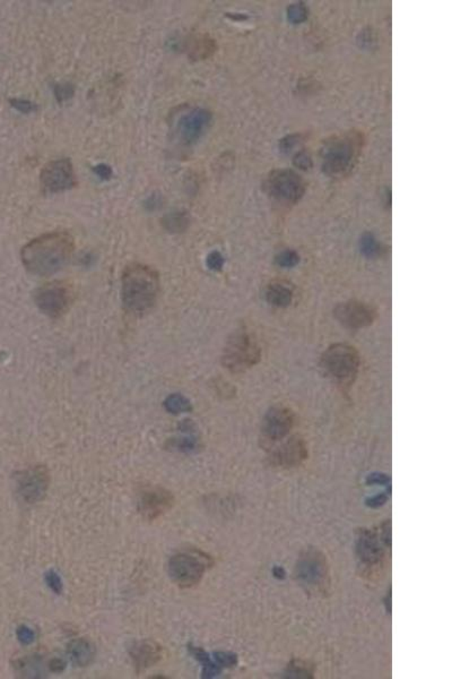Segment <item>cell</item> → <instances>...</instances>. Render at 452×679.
Segmentation results:
<instances>
[{
  "mask_svg": "<svg viewBox=\"0 0 452 679\" xmlns=\"http://www.w3.org/2000/svg\"><path fill=\"white\" fill-rule=\"evenodd\" d=\"M75 241L68 232L58 231L35 238L23 247L22 262L31 275L49 277L67 265Z\"/></svg>",
  "mask_w": 452,
  "mask_h": 679,
  "instance_id": "cell-1",
  "label": "cell"
},
{
  "mask_svg": "<svg viewBox=\"0 0 452 679\" xmlns=\"http://www.w3.org/2000/svg\"><path fill=\"white\" fill-rule=\"evenodd\" d=\"M160 293V275L154 268L134 263L122 275V297L126 311L143 315L156 304Z\"/></svg>",
  "mask_w": 452,
  "mask_h": 679,
  "instance_id": "cell-2",
  "label": "cell"
},
{
  "mask_svg": "<svg viewBox=\"0 0 452 679\" xmlns=\"http://www.w3.org/2000/svg\"><path fill=\"white\" fill-rule=\"evenodd\" d=\"M320 367L330 381L340 386H349L358 376L360 356L355 347L351 345H331L322 354Z\"/></svg>",
  "mask_w": 452,
  "mask_h": 679,
  "instance_id": "cell-3",
  "label": "cell"
},
{
  "mask_svg": "<svg viewBox=\"0 0 452 679\" xmlns=\"http://www.w3.org/2000/svg\"><path fill=\"white\" fill-rule=\"evenodd\" d=\"M212 565L214 561L210 555L198 549H187L170 558L167 571L176 585L188 589L197 585Z\"/></svg>",
  "mask_w": 452,
  "mask_h": 679,
  "instance_id": "cell-4",
  "label": "cell"
},
{
  "mask_svg": "<svg viewBox=\"0 0 452 679\" xmlns=\"http://www.w3.org/2000/svg\"><path fill=\"white\" fill-rule=\"evenodd\" d=\"M361 149V138L356 134L337 136L322 147V170L329 176H342L352 169Z\"/></svg>",
  "mask_w": 452,
  "mask_h": 679,
  "instance_id": "cell-5",
  "label": "cell"
},
{
  "mask_svg": "<svg viewBox=\"0 0 452 679\" xmlns=\"http://www.w3.org/2000/svg\"><path fill=\"white\" fill-rule=\"evenodd\" d=\"M295 579L308 592H326L329 585V567L325 554L315 547L304 549L295 565Z\"/></svg>",
  "mask_w": 452,
  "mask_h": 679,
  "instance_id": "cell-6",
  "label": "cell"
},
{
  "mask_svg": "<svg viewBox=\"0 0 452 679\" xmlns=\"http://www.w3.org/2000/svg\"><path fill=\"white\" fill-rule=\"evenodd\" d=\"M260 360V349L249 333L239 329L230 336L221 356V363L232 373L244 372Z\"/></svg>",
  "mask_w": 452,
  "mask_h": 679,
  "instance_id": "cell-7",
  "label": "cell"
},
{
  "mask_svg": "<svg viewBox=\"0 0 452 679\" xmlns=\"http://www.w3.org/2000/svg\"><path fill=\"white\" fill-rule=\"evenodd\" d=\"M265 192L270 197L285 204H295L303 197L305 183L293 170H274L264 183Z\"/></svg>",
  "mask_w": 452,
  "mask_h": 679,
  "instance_id": "cell-8",
  "label": "cell"
},
{
  "mask_svg": "<svg viewBox=\"0 0 452 679\" xmlns=\"http://www.w3.org/2000/svg\"><path fill=\"white\" fill-rule=\"evenodd\" d=\"M73 290L62 281H53L41 286L34 293V302L43 314L58 318L69 309Z\"/></svg>",
  "mask_w": 452,
  "mask_h": 679,
  "instance_id": "cell-9",
  "label": "cell"
},
{
  "mask_svg": "<svg viewBox=\"0 0 452 679\" xmlns=\"http://www.w3.org/2000/svg\"><path fill=\"white\" fill-rule=\"evenodd\" d=\"M50 482L48 468L42 464L28 466L15 475L16 491L28 504L41 502L48 493Z\"/></svg>",
  "mask_w": 452,
  "mask_h": 679,
  "instance_id": "cell-10",
  "label": "cell"
},
{
  "mask_svg": "<svg viewBox=\"0 0 452 679\" xmlns=\"http://www.w3.org/2000/svg\"><path fill=\"white\" fill-rule=\"evenodd\" d=\"M174 493L161 486H145L137 495V509L147 521H154L174 507Z\"/></svg>",
  "mask_w": 452,
  "mask_h": 679,
  "instance_id": "cell-11",
  "label": "cell"
},
{
  "mask_svg": "<svg viewBox=\"0 0 452 679\" xmlns=\"http://www.w3.org/2000/svg\"><path fill=\"white\" fill-rule=\"evenodd\" d=\"M76 183L73 165L68 158L49 162L41 172V186L48 194H57L73 188Z\"/></svg>",
  "mask_w": 452,
  "mask_h": 679,
  "instance_id": "cell-12",
  "label": "cell"
},
{
  "mask_svg": "<svg viewBox=\"0 0 452 679\" xmlns=\"http://www.w3.org/2000/svg\"><path fill=\"white\" fill-rule=\"evenodd\" d=\"M212 113L206 109H192L180 117L176 134L181 143L192 145L205 134L212 122Z\"/></svg>",
  "mask_w": 452,
  "mask_h": 679,
  "instance_id": "cell-13",
  "label": "cell"
},
{
  "mask_svg": "<svg viewBox=\"0 0 452 679\" xmlns=\"http://www.w3.org/2000/svg\"><path fill=\"white\" fill-rule=\"evenodd\" d=\"M294 426V416L289 409L274 407L265 416L262 421V436L269 442L285 439Z\"/></svg>",
  "mask_w": 452,
  "mask_h": 679,
  "instance_id": "cell-14",
  "label": "cell"
},
{
  "mask_svg": "<svg viewBox=\"0 0 452 679\" xmlns=\"http://www.w3.org/2000/svg\"><path fill=\"white\" fill-rule=\"evenodd\" d=\"M385 540L381 531L361 529L356 537V554L360 561L367 566L379 564L385 555Z\"/></svg>",
  "mask_w": 452,
  "mask_h": 679,
  "instance_id": "cell-15",
  "label": "cell"
},
{
  "mask_svg": "<svg viewBox=\"0 0 452 679\" xmlns=\"http://www.w3.org/2000/svg\"><path fill=\"white\" fill-rule=\"evenodd\" d=\"M335 317L349 329H358L374 323L376 311L363 302H346L335 308Z\"/></svg>",
  "mask_w": 452,
  "mask_h": 679,
  "instance_id": "cell-16",
  "label": "cell"
},
{
  "mask_svg": "<svg viewBox=\"0 0 452 679\" xmlns=\"http://www.w3.org/2000/svg\"><path fill=\"white\" fill-rule=\"evenodd\" d=\"M308 457L307 445L298 437H293L271 453L270 460L277 466L293 468Z\"/></svg>",
  "mask_w": 452,
  "mask_h": 679,
  "instance_id": "cell-17",
  "label": "cell"
},
{
  "mask_svg": "<svg viewBox=\"0 0 452 679\" xmlns=\"http://www.w3.org/2000/svg\"><path fill=\"white\" fill-rule=\"evenodd\" d=\"M129 653L137 673H140L161 661L163 648L154 641H140L131 646Z\"/></svg>",
  "mask_w": 452,
  "mask_h": 679,
  "instance_id": "cell-18",
  "label": "cell"
},
{
  "mask_svg": "<svg viewBox=\"0 0 452 679\" xmlns=\"http://www.w3.org/2000/svg\"><path fill=\"white\" fill-rule=\"evenodd\" d=\"M68 655L78 667H86L94 660L95 648L86 639H77L68 644Z\"/></svg>",
  "mask_w": 452,
  "mask_h": 679,
  "instance_id": "cell-19",
  "label": "cell"
},
{
  "mask_svg": "<svg viewBox=\"0 0 452 679\" xmlns=\"http://www.w3.org/2000/svg\"><path fill=\"white\" fill-rule=\"evenodd\" d=\"M266 298L270 305L287 307L293 299V291L284 284H274L268 286Z\"/></svg>",
  "mask_w": 452,
  "mask_h": 679,
  "instance_id": "cell-20",
  "label": "cell"
},
{
  "mask_svg": "<svg viewBox=\"0 0 452 679\" xmlns=\"http://www.w3.org/2000/svg\"><path fill=\"white\" fill-rule=\"evenodd\" d=\"M14 667L17 670V673H21L22 676L31 677V678L41 676V671H40L41 660H40L39 657H35V655L19 659V660L16 661Z\"/></svg>",
  "mask_w": 452,
  "mask_h": 679,
  "instance_id": "cell-21",
  "label": "cell"
},
{
  "mask_svg": "<svg viewBox=\"0 0 452 679\" xmlns=\"http://www.w3.org/2000/svg\"><path fill=\"white\" fill-rule=\"evenodd\" d=\"M164 409L171 414H185L192 410V404L183 394H171L164 401Z\"/></svg>",
  "mask_w": 452,
  "mask_h": 679,
  "instance_id": "cell-22",
  "label": "cell"
},
{
  "mask_svg": "<svg viewBox=\"0 0 452 679\" xmlns=\"http://www.w3.org/2000/svg\"><path fill=\"white\" fill-rule=\"evenodd\" d=\"M201 444L196 434H185L183 437L172 439L169 441V448L181 452V453H194L197 451Z\"/></svg>",
  "mask_w": 452,
  "mask_h": 679,
  "instance_id": "cell-23",
  "label": "cell"
},
{
  "mask_svg": "<svg viewBox=\"0 0 452 679\" xmlns=\"http://www.w3.org/2000/svg\"><path fill=\"white\" fill-rule=\"evenodd\" d=\"M188 215L183 212H174V213L167 214L162 220V224H163L165 230L174 232V234L185 231L188 227Z\"/></svg>",
  "mask_w": 452,
  "mask_h": 679,
  "instance_id": "cell-24",
  "label": "cell"
},
{
  "mask_svg": "<svg viewBox=\"0 0 452 679\" xmlns=\"http://www.w3.org/2000/svg\"><path fill=\"white\" fill-rule=\"evenodd\" d=\"M360 248H361L362 254L369 259H376V257L381 256L383 250H385L381 244L378 243L376 237L369 232L362 236L361 240H360Z\"/></svg>",
  "mask_w": 452,
  "mask_h": 679,
  "instance_id": "cell-25",
  "label": "cell"
},
{
  "mask_svg": "<svg viewBox=\"0 0 452 679\" xmlns=\"http://www.w3.org/2000/svg\"><path fill=\"white\" fill-rule=\"evenodd\" d=\"M313 670L307 662L302 660H293L286 669L287 678H312Z\"/></svg>",
  "mask_w": 452,
  "mask_h": 679,
  "instance_id": "cell-26",
  "label": "cell"
},
{
  "mask_svg": "<svg viewBox=\"0 0 452 679\" xmlns=\"http://www.w3.org/2000/svg\"><path fill=\"white\" fill-rule=\"evenodd\" d=\"M309 10L303 3H293L287 8V19L292 24H301L307 21Z\"/></svg>",
  "mask_w": 452,
  "mask_h": 679,
  "instance_id": "cell-27",
  "label": "cell"
},
{
  "mask_svg": "<svg viewBox=\"0 0 452 679\" xmlns=\"http://www.w3.org/2000/svg\"><path fill=\"white\" fill-rule=\"evenodd\" d=\"M275 262L281 268H294L300 263V256L294 250H284L277 255Z\"/></svg>",
  "mask_w": 452,
  "mask_h": 679,
  "instance_id": "cell-28",
  "label": "cell"
},
{
  "mask_svg": "<svg viewBox=\"0 0 452 679\" xmlns=\"http://www.w3.org/2000/svg\"><path fill=\"white\" fill-rule=\"evenodd\" d=\"M212 657L216 664L223 669L234 667L237 664V655L232 652L216 651L212 653Z\"/></svg>",
  "mask_w": 452,
  "mask_h": 679,
  "instance_id": "cell-29",
  "label": "cell"
},
{
  "mask_svg": "<svg viewBox=\"0 0 452 679\" xmlns=\"http://www.w3.org/2000/svg\"><path fill=\"white\" fill-rule=\"evenodd\" d=\"M212 51V42L210 40H199L194 43V48L192 49V55L194 58H205L210 56V52Z\"/></svg>",
  "mask_w": 452,
  "mask_h": 679,
  "instance_id": "cell-30",
  "label": "cell"
},
{
  "mask_svg": "<svg viewBox=\"0 0 452 679\" xmlns=\"http://www.w3.org/2000/svg\"><path fill=\"white\" fill-rule=\"evenodd\" d=\"M301 140H302V135L300 134H292L287 135L285 138H282L279 140L278 149L281 153H284V154H287V153L291 152L292 149H294L296 145L301 143Z\"/></svg>",
  "mask_w": 452,
  "mask_h": 679,
  "instance_id": "cell-31",
  "label": "cell"
},
{
  "mask_svg": "<svg viewBox=\"0 0 452 679\" xmlns=\"http://www.w3.org/2000/svg\"><path fill=\"white\" fill-rule=\"evenodd\" d=\"M44 580H46L49 588L51 589L55 594H60L62 592L64 584H62V580H61L58 573L55 572V571H49L44 575Z\"/></svg>",
  "mask_w": 452,
  "mask_h": 679,
  "instance_id": "cell-32",
  "label": "cell"
},
{
  "mask_svg": "<svg viewBox=\"0 0 452 679\" xmlns=\"http://www.w3.org/2000/svg\"><path fill=\"white\" fill-rule=\"evenodd\" d=\"M390 493H392V489H388L385 493H378V495H374V496L369 497V498L365 500V505L367 507H370V509H379L381 506L385 505V502H388Z\"/></svg>",
  "mask_w": 452,
  "mask_h": 679,
  "instance_id": "cell-33",
  "label": "cell"
},
{
  "mask_svg": "<svg viewBox=\"0 0 452 679\" xmlns=\"http://www.w3.org/2000/svg\"><path fill=\"white\" fill-rule=\"evenodd\" d=\"M293 163L295 167H300L301 170H310L313 167L312 158L307 151H300L296 153L293 158Z\"/></svg>",
  "mask_w": 452,
  "mask_h": 679,
  "instance_id": "cell-34",
  "label": "cell"
},
{
  "mask_svg": "<svg viewBox=\"0 0 452 679\" xmlns=\"http://www.w3.org/2000/svg\"><path fill=\"white\" fill-rule=\"evenodd\" d=\"M392 484V478H390V475H385V473H371V475L367 477V484H369V486L378 484V486L392 487V484Z\"/></svg>",
  "mask_w": 452,
  "mask_h": 679,
  "instance_id": "cell-35",
  "label": "cell"
},
{
  "mask_svg": "<svg viewBox=\"0 0 452 679\" xmlns=\"http://www.w3.org/2000/svg\"><path fill=\"white\" fill-rule=\"evenodd\" d=\"M224 257H223V255L219 252H212L207 256L206 264L212 271H221L223 266H224Z\"/></svg>",
  "mask_w": 452,
  "mask_h": 679,
  "instance_id": "cell-36",
  "label": "cell"
},
{
  "mask_svg": "<svg viewBox=\"0 0 452 679\" xmlns=\"http://www.w3.org/2000/svg\"><path fill=\"white\" fill-rule=\"evenodd\" d=\"M16 634H17V639H19V642L24 646H28L35 640V633L28 626H19Z\"/></svg>",
  "mask_w": 452,
  "mask_h": 679,
  "instance_id": "cell-37",
  "label": "cell"
},
{
  "mask_svg": "<svg viewBox=\"0 0 452 679\" xmlns=\"http://www.w3.org/2000/svg\"><path fill=\"white\" fill-rule=\"evenodd\" d=\"M10 104L12 107L15 108L16 110H19V113H30L35 110V104H32L31 101L24 100V99H12L10 100Z\"/></svg>",
  "mask_w": 452,
  "mask_h": 679,
  "instance_id": "cell-38",
  "label": "cell"
},
{
  "mask_svg": "<svg viewBox=\"0 0 452 679\" xmlns=\"http://www.w3.org/2000/svg\"><path fill=\"white\" fill-rule=\"evenodd\" d=\"M93 170H94L95 174H97V176L101 178V179L108 180L112 177V169H111V167H110L108 165L101 163V165H97Z\"/></svg>",
  "mask_w": 452,
  "mask_h": 679,
  "instance_id": "cell-39",
  "label": "cell"
},
{
  "mask_svg": "<svg viewBox=\"0 0 452 679\" xmlns=\"http://www.w3.org/2000/svg\"><path fill=\"white\" fill-rule=\"evenodd\" d=\"M74 93V90L72 86L68 85H60L56 88V95L58 98L59 101L65 100V99H68L72 97Z\"/></svg>",
  "mask_w": 452,
  "mask_h": 679,
  "instance_id": "cell-40",
  "label": "cell"
},
{
  "mask_svg": "<svg viewBox=\"0 0 452 679\" xmlns=\"http://www.w3.org/2000/svg\"><path fill=\"white\" fill-rule=\"evenodd\" d=\"M66 668V662L62 659H52L50 662V670L53 673H61Z\"/></svg>",
  "mask_w": 452,
  "mask_h": 679,
  "instance_id": "cell-41",
  "label": "cell"
},
{
  "mask_svg": "<svg viewBox=\"0 0 452 679\" xmlns=\"http://www.w3.org/2000/svg\"><path fill=\"white\" fill-rule=\"evenodd\" d=\"M273 575L275 579L284 580L286 578V571L282 566H274Z\"/></svg>",
  "mask_w": 452,
  "mask_h": 679,
  "instance_id": "cell-42",
  "label": "cell"
},
{
  "mask_svg": "<svg viewBox=\"0 0 452 679\" xmlns=\"http://www.w3.org/2000/svg\"><path fill=\"white\" fill-rule=\"evenodd\" d=\"M228 17H230V19H233V21H246V19H249V17H248V15H244V14H240V13H235V14H231V13H228Z\"/></svg>",
  "mask_w": 452,
  "mask_h": 679,
  "instance_id": "cell-43",
  "label": "cell"
},
{
  "mask_svg": "<svg viewBox=\"0 0 452 679\" xmlns=\"http://www.w3.org/2000/svg\"><path fill=\"white\" fill-rule=\"evenodd\" d=\"M385 610H387V612L392 614V589L389 590L388 594H387V597H385Z\"/></svg>",
  "mask_w": 452,
  "mask_h": 679,
  "instance_id": "cell-44",
  "label": "cell"
}]
</instances>
